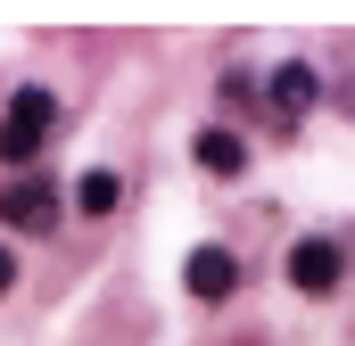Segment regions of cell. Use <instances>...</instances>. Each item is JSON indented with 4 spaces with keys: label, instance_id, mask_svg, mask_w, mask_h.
Returning a JSON list of instances; mask_svg holds the SVG:
<instances>
[{
    "label": "cell",
    "instance_id": "cell-1",
    "mask_svg": "<svg viewBox=\"0 0 355 346\" xmlns=\"http://www.w3.org/2000/svg\"><path fill=\"white\" fill-rule=\"evenodd\" d=\"M50 124H58V99H50L42 83H25L17 99H8V116H0V157H8V165H25V157L50 140Z\"/></svg>",
    "mask_w": 355,
    "mask_h": 346
},
{
    "label": "cell",
    "instance_id": "cell-2",
    "mask_svg": "<svg viewBox=\"0 0 355 346\" xmlns=\"http://www.w3.org/2000/svg\"><path fill=\"white\" fill-rule=\"evenodd\" d=\"M339 272H347V256H339L331 239H297V248H289V280H297L306 297H331Z\"/></svg>",
    "mask_w": 355,
    "mask_h": 346
},
{
    "label": "cell",
    "instance_id": "cell-3",
    "mask_svg": "<svg viewBox=\"0 0 355 346\" xmlns=\"http://www.w3.org/2000/svg\"><path fill=\"white\" fill-rule=\"evenodd\" d=\"M232 280H240V264H232V248H190V264H182V289L190 297H232Z\"/></svg>",
    "mask_w": 355,
    "mask_h": 346
},
{
    "label": "cell",
    "instance_id": "cell-4",
    "mask_svg": "<svg viewBox=\"0 0 355 346\" xmlns=\"http://www.w3.org/2000/svg\"><path fill=\"white\" fill-rule=\"evenodd\" d=\"M0 215H8L17 231H50V223H58V190H50V181H17V190H0Z\"/></svg>",
    "mask_w": 355,
    "mask_h": 346
},
{
    "label": "cell",
    "instance_id": "cell-5",
    "mask_svg": "<svg viewBox=\"0 0 355 346\" xmlns=\"http://www.w3.org/2000/svg\"><path fill=\"white\" fill-rule=\"evenodd\" d=\"M198 165H207V173H223V181H232V173H248V140L215 124V132H198Z\"/></svg>",
    "mask_w": 355,
    "mask_h": 346
},
{
    "label": "cell",
    "instance_id": "cell-6",
    "mask_svg": "<svg viewBox=\"0 0 355 346\" xmlns=\"http://www.w3.org/2000/svg\"><path fill=\"white\" fill-rule=\"evenodd\" d=\"M272 99L297 116V107H314V99H322V75H314V66H272Z\"/></svg>",
    "mask_w": 355,
    "mask_h": 346
},
{
    "label": "cell",
    "instance_id": "cell-7",
    "mask_svg": "<svg viewBox=\"0 0 355 346\" xmlns=\"http://www.w3.org/2000/svg\"><path fill=\"white\" fill-rule=\"evenodd\" d=\"M116 198H124L116 173H83V181H75V206H83V215H116Z\"/></svg>",
    "mask_w": 355,
    "mask_h": 346
},
{
    "label": "cell",
    "instance_id": "cell-8",
    "mask_svg": "<svg viewBox=\"0 0 355 346\" xmlns=\"http://www.w3.org/2000/svg\"><path fill=\"white\" fill-rule=\"evenodd\" d=\"M8 280H17V264H8V248H0V297H8Z\"/></svg>",
    "mask_w": 355,
    "mask_h": 346
}]
</instances>
